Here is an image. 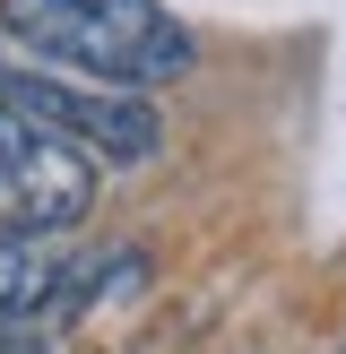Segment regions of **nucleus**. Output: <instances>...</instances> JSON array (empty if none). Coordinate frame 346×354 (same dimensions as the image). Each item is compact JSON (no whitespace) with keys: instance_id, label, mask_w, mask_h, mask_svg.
<instances>
[{"instance_id":"nucleus-2","label":"nucleus","mask_w":346,"mask_h":354,"mask_svg":"<svg viewBox=\"0 0 346 354\" xmlns=\"http://www.w3.org/2000/svg\"><path fill=\"white\" fill-rule=\"evenodd\" d=\"M0 104L44 130L78 138L104 165H147L156 138H165V113H156L147 86H104V78H69V69H0Z\"/></svg>"},{"instance_id":"nucleus-3","label":"nucleus","mask_w":346,"mask_h":354,"mask_svg":"<svg viewBox=\"0 0 346 354\" xmlns=\"http://www.w3.org/2000/svg\"><path fill=\"white\" fill-rule=\"evenodd\" d=\"M69 259H78V251H61V234L9 225V234H0V328H17V320H52V294H61Z\"/></svg>"},{"instance_id":"nucleus-1","label":"nucleus","mask_w":346,"mask_h":354,"mask_svg":"<svg viewBox=\"0 0 346 354\" xmlns=\"http://www.w3.org/2000/svg\"><path fill=\"white\" fill-rule=\"evenodd\" d=\"M0 35L26 61L69 69V78H104V86H173L190 78L199 44L165 0H0Z\"/></svg>"},{"instance_id":"nucleus-4","label":"nucleus","mask_w":346,"mask_h":354,"mask_svg":"<svg viewBox=\"0 0 346 354\" xmlns=\"http://www.w3.org/2000/svg\"><path fill=\"white\" fill-rule=\"evenodd\" d=\"M0 354H52V346H44L35 320H17V328H0Z\"/></svg>"}]
</instances>
